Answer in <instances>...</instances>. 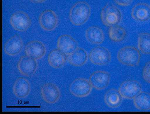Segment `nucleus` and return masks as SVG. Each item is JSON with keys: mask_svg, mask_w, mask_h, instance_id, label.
Returning a JSON list of instances; mask_svg holds the SVG:
<instances>
[{"mask_svg": "<svg viewBox=\"0 0 150 114\" xmlns=\"http://www.w3.org/2000/svg\"><path fill=\"white\" fill-rule=\"evenodd\" d=\"M87 40L91 43L100 44L104 40V33L100 28L97 26H91L88 28L86 32Z\"/></svg>", "mask_w": 150, "mask_h": 114, "instance_id": "aec40b11", "label": "nucleus"}, {"mask_svg": "<svg viewBox=\"0 0 150 114\" xmlns=\"http://www.w3.org/2000/svg\"><path fill=\"white\" fill-rule=\"evenodd\" d=\"M57 47L66 54L72 53L78 48L77 41L68 35L60 36L57 40Z\"/></svg>", "mask_w": 150, "mask_h": 114, "instance_id": "ddd939ff", "label": "nucleus"}, {"mask_svg": "<svg viewBox=\"0 0 150 114\" xmlns=\"http://www.w3.org/2000/svg\"><path fill=\"white\" fill-rule=\"evenodd\" d=\"M108 35L112 42H121L126 38L127 32L125 28L120 25L110 26L108 30Z\"/></svg>", "mask_w": 150, "mask_h": 114, "instance_id": "412c9836", "label": "nucleus"}, {"mask_svg": "<svg viewBox=\"0 0 150 114\" xmlns=\"http://www.w3.org/2000/svg\"><path fill=\"white\" fill-rule=\"evenodd\" d=\"M110 80V74L108 72L98 71L91 75L89 81L94 88L98 90H101L108 86Z\"/></svg>", "mask_w": 150, "mask_h": 114, "instance_id": "9d476101", "label": "nucleus"}, {"mask_svg": "<svg viewBox=\"0 0 150 114\" xmlns=\"http://www.w3.org/2000/svg\"><path fill=\"white\" fill-rule=\"evenodd\" d=\"M17 67L19 72L21 74L26 77H30L35 73L38 64L35 59L26 55L20 58Z\"/></svg>", "mask_w": 150, "mask_h": 114, "instance_id": "6e6552de", "label": "nucleus"}, {"mask_svg": "<svg viewBox=\"0 0 150 114\" xmlns=\"http://www.w3.org/2000/svg\"><path fill=\"white\" fill-rule=\"evenodd\" d=\"M10 23L15 30L23 32L29 29L31 22L27 14L23 12L18 11L12 15Z\"/></svg>", "mask_w": 150, "mask_h": 114, "instance_id": "0eeeda50", "label": "nucleus"}, {"mask_svg": "<svg viewBox=\"0 0 150 114\" xmlns=\"http://www.w3.org/2000/svg\"><path fill=\"white\" fill-rule=\"evenodd\" d=\"M67 60L66 54L59 49L53 50L48 56V61L49 65L54 68L62 67L65 65Z\"/></svg>", "mask_w": 150, "mask_h": 114, "instance_id": "f3484780", "label": "nucleus"}, {"mask_svg": "<svg viewBox=\"0 0 150 114\" xmlns=\"http://www.w3.org/2000/svg\"><path fill=\"white\" fill-rule=\"evenodd\" d=\"M142 74L144 80L150 84V61L146 64L143 69Z\"/></svg>", "mask_w": 150, "mask_h": 114, "instance_id": "b1692460", "label": "nucleus"}, {"mask_svg": "<svg viewBox=\"0 0 150 114\" xmlns=\"http://www.w3.org/2000/svg\"><path fill=\"white\" fill-rule=\"evenodd\" d=\"M140 83L134 80H127L120 86L119 91L123 98L127 99H134L142 92Z\"/></svg>", "mask_w": 150, "mask_h": 114, "instance_id": "39448f33", "label": "nucleus"}, {"mask_svg": "<svg viewBox=\"0 0 150 114\" xmlns=\"http://www.w3.org/2000/svg\"><path fill=\"white\" fill-rule=\"evenodd\" d=\"M14 93L17 97L24 98L26 97L30 93V85L27 79L20 78L15 82L13 86Z\"/></svg>", "mask_w": 150, "mask_h": 114, "instance_id": "a211bd4d", "label": "nucleus"}, {"mask_svg": "<svg viewBox=\"0 0 150 114\" xmlns=\"http://www.w3.org/2000/svg\"><path fill=\"white\" fill-rule=\"evenodd\" d=\"M41 93L43 99L49 104L57 102L61 96L58 87L51 83L44 84L41 87Z\"/></svg>", "mask_w": 150, "mask_h": 114, "instance_id": "9b49d317", "label": "nucleus"}, {"mask_svg": "<svg viewBox=\"0 0 150 114\" xmlns=\"http://www.w3.org/2000/svg\"><path fill=\"white\" fill-rule=\"evenodd\" d=\"M67 59L71 65L76 67H80L86 63L88 56L84 49L78 47L74 51L68 55Z\"/></svg>", "mask_w": 150, "mask_h": 114, "instance_id": "dca6fc26", "label": "nucleus"}, {"mask_svg": "<svg viewBox=\"0 0 150 114\" xmlns=\"http://www.w3.org/2000/svg\"><path fill=\"white\" fill-rule=\"evenodd\" d=\"M92 85L86 79L79 78L72 82L69 87V91L74 96L84 97L90 93Z\"/></svg>", "mask_w": 150, "mask_h": 114, "instance_id": "20e7f679", "label": "nucleus"}, {"mask_svg": "<svg viewBox=\"0 0 150 114\" xmlns=\"http://www.w3.org/2000/svg\"><path fill=\"white\" fill-rule=\"evenodd\" d=\"M101 17L104 25L112 26L118 25L121 22L122 14L118 8L112 4L108 3L102 10Z\"/></svg>", "mask_w": 150, "mask_h": 114, "instance_id": "7ed1b4c3", "label": "nucleus"}, {"mask_svg": "<svg viewBox=\"0 0 150 114\" xmlns=\"http://www.w3.org/2000/svg\"><path fill=\"white\" fill-rule=\"evenodd\" d=\"M117 4L122 6H128L132 3L133 0H114Z\"/></svg>", "mask_w": 150, "mask_h": 114, "instance_id": "393cba45", "label": "nucleus"}, {"mask_svg": "<svg viewBox=\"0 0 150 114\" xmlns=\"http://www.w3.org/2000/svg\"><path fill=\"white\" fill-rule=\"evenodd\" d=\"M117 57L122 64L135 67L139 65L140 59V54L137 48L132 46H127L119 50Z\"/></svg>", "mask_w": 150, "mask_h": 114, "instance_id": "f03ea898", "label": "nucleus"}, {"mask_svg": "<svg viewBox=\"0 0 150 114\" xmlns=\"http://www.w3.org/2000/svg\"><path fill=\"white\" fill-rule=\"evenodd\" d=\"M134 103L137 109L142 111L150 109V94L141 92L134 98Z\"/></svg>", "mask_w": 150, "mask_h": 114, "instance_id": "4be33fe9", "label": "nucleus"}, {"mask_svg": "<svg viewBox=\"0 0 150 114\" xmlns=\"http://www.w3.org/2000/svg\"><path fill=\"white\" fill-rule=\"evenodd\" d=\"M123 97L120 91L112 89L108 91L104 96V101L108 106L115 108L120 106L122 101Z\"/></svg>", "mask_w": 150, "mask_h": 114, "instance_id": "6ab92c4d", "label": "nucleus"}, {"mask_svg": "<svg viewBox=\"0 0 150 114\" xmlns=\"http://www.w3.org/2000/svg\"><path fill=\"white\" fill-rule=\"evenodd\" d=\"M29 1L34 3H42L46 1L47 0H29Z\"/></svg>", "mask_w": 150, "mask_h": 114, "instance_id": "a878e982", "label": "nucleus"}, {"mask_svg": "<svg viewBox=\"0 0 150 114\" xmlns=\"http://www.w3.org/2000/svg\"><path fill=\"white\" fill-rule=\"evenodd\" d=\"M58 19L54 11L48 9L42 12L39 17V23L44 30H54L58 24Z\"/></svg>", "mask_w": 150, "mask_h": 114, "instance_id": "1a4fd4ad", "label": "nucleus"}, {"mask_svg": "<svg viewBox=\"0 0 150 114\" xmlns=\"http://www.w3.org/2000/svg\"><path fill=\"white\" fill-rule=\"evenodd\" d=\"M91 14V8L87 3L79 2L75 4L71 8L70 19L72 23L80 26L85 23Z\"/></svg>", "mask_w": 150, "mask_h": 114, "instance_id": "f257e3e1", "label": "nucleus"}, {"mask_svg": "<svg viewBox=\"0 0 150 114\" xmlns=\"http://www.w3.org/2000/svg\"><path fill=\"white\" fill-rule=\"evenodd\" d=\"M89 59L92 64L98 65H105L111 61L109 50L102 47H98L92 49L89 54Z\"/></svg>", "mask_w": 150, "mask_h": 114, "instance_id": "423d86ee", "label": "nucleus"}, {"mask_svg": "<svg viewBox=\"0 0 150 114\" xmlns=\"http://www.w3.org/2000/svg\"><path fill=\"white\" fill-rule=\"evenodd\" d=\"M23 47V42L21 38L18 35H15L5 43L4 50L6 54L14 56L19 53Z\"/></svg>", "mask_w": 150, "mask_h": 114, "instance_id": "4468645a", "label": "nucleus"}, {"mask_svg": "<svg viewBox=\"0 0 150 114\" xmlns=\"http://www.w3.org/2000/svg\"><path fill=\"white\" fill-rule=\"evenodd\" d=\"M138 47L144 55L150 54V34L141 33L138 35Z\"/></svg>", "mask_w": 150, "mask_h": 114, "instance_id": "5701e85b", "label": "nucleus"}, {"mask_svg": "<svg viewBox=\"0 0 150 114\" xmlns=\"http://www.w3.org/2000/svg\"><path fill=\"white\" fill-rule=\"evenodd\" d=\"M134 19L144 22L150 19V5L145 3H139L134 6L131 12Z\"/></svg>", "mask_w": 150, "mask_h": 114, "instance_id": "2eb2a0df", "label": "nucleus"}, {"mask_svg": "<svg viewBox=\"0 0 150 114\" xmlns=\"http://www.w3.org/2000/svg\"><path fill=\"white\" fill-rule=\"evenodd\" d=\"M25 53L27 55L35 60L42 58L46 53V48L42 42L33 41L28 43L25 46Z\"/></svg>", "mask_w": 150, "mask_h": 114, "instance_id": "f8f14e48", "label": "nucleus"}]
</instances>
